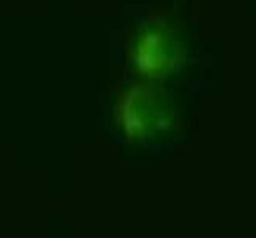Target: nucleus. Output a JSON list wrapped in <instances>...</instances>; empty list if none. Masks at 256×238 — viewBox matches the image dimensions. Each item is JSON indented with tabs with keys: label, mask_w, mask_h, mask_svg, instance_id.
Instances as JSON below:
<instances>
[{
	"label": "nucleus",
	"mask_w": 256,
	"mask_h": 238,
	"mask_svg": "<svg viewBox=\"0 0 256 238\" xmlns=\"http://www.w3.org/2000/svg\"><path fill=\"white\" fill-rule=\"evenodd\" d=\"M174 105L165 90L158 85L136 84L130 88L119 104V119L130 138L154 137L172 125Z\"/></svg>",
	"instance_id": "nucleus-1"
},
{
	"label": "nucleus",
	"mask_w": 256,
	"mask_h": 238,
	"mask_svg": "<svg viewBox=\"0 0 256 238\" xmlns=\"http://www.w3.org/2000/svg\"><path fill=\"white\" fill-rule=\"evenodd\" d=\"M135 65L150 77L175 72L184 62L185 52L178 35L162 24H152L142 30L132 49Z\"/></svg>",
	"instance_id": "nucleus-2"
}]
</instances>
